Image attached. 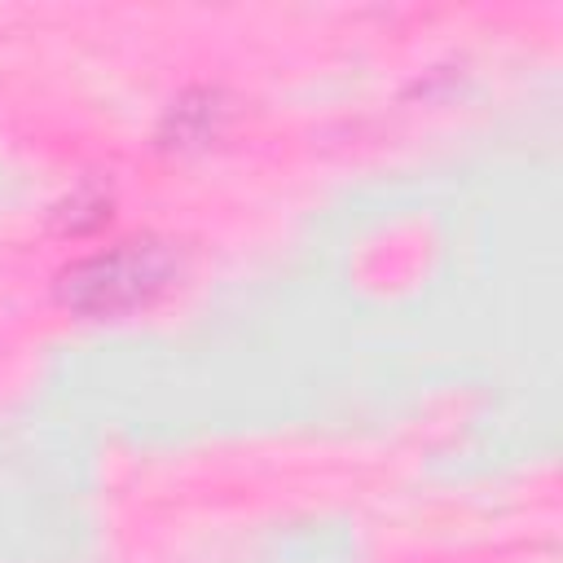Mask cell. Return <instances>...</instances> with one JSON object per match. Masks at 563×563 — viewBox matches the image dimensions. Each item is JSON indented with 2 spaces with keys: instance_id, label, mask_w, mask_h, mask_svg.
<instances>
[{
  "instance_id": "obj_1",
  "label": "cell",
  "mask_w": 563,
  "mask_h": 563,
  "mask_svg": "<svg viewBox=\"0 0 563 563\" xmlns=\"http://www.w3.org/2000/svg\"><path fill=\"white\" fill-rule=\"evenodd\" d=\"M185 273V246L163 233H132L57 268L53 295L79 317H123L163 299Z\"/></svg>"
},
{
  "instance_id": "obj_2",
  "label": "cell",
  "mask_w": 563,
  "mask_h": 563,
  "mask_svg": "<svg viewBox=\"0 0 563 563\" xmlns=\"http://www.w3.org/2000/svg\"><path fill=\"white\" fill-rule=\"evenodd\" d=\"M220 123H224L220 92H211V88H194V92H185L180 101H172L158 141L172 145V150H189V145L211 141V136L220 132Z\"/></svg>"
},
{
  "instance_id": "obj_3",
  "label": "cell",
  "mask_w": 563,
  "mask_h": 563,
  "mask_svg": "<svg viewBox=\"0 0 563 563\" xmlns=\"http://www.w3.org/2000/svg\"><path fill=\"white\" fill-rule=\"evenodd\" d=\"M106 216H110V198L97 189V185H79L57 211H53V220H57V229L62 233H92L97 224H106Z\"/></svg>"
}]
</instances>
